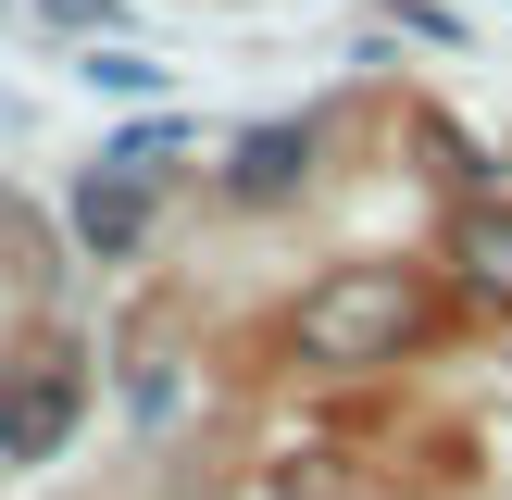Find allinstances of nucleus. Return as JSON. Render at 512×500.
Instances as JSON below:
<instances>
[{"label": "nucleus", "instance_id": "1", "mask_svg": "<svg viewBox=\"0 0 512 500\" xmlns=\"http://www.w3.org/2000/svg\"><path fill=\"white\" fill-rule=\"evenodd\" d=\"M413 338H425V288H413L400 263H338V275H313V288L288 300V350H300V363H325V375L400 363Z\"/></svg>", "mask_w": 512, "mask_h": 500}, {"label": "nucleus", "instance_id": "2", "mask_svg": "<svg viewBox=\"0 0 512 500\" xmlns=\"http://www.w3.org/2000/svg\"><path fill=\"white\" fill-rule=\"evenodd\" d=\"M75 413H88V363H75L63 338L0 375V450H13V463H50V450L75 438Z\"/></svg>", "mask_w": 512, "mask_h": 500}, {"label": "nucleus", "instance_id": "3", "mask_svg": "<svg viewBox=\"0 0 512 500\" xmlns=\"http://www.w3.org/2000/svg\"><path fill=\"white\" fill-rule=\"evenodd\" d=\"M150 188H163V175H125V163H100L88 188H75V238H88L100 263H125V250L150 238Z\"/></svg>", "mask_w": 512, "mask_h": 500}, {"label": "nucleus", "instance_id": "4", "mask_svg": "<svg viewBox=\"0 0 512 500\" xmlns=\"http://www.w3.org/2000/svg\"><path fill=\"white\" fill-rule=\"evenodd\" d=\"M450 263H463L475 313H512V200H475V213L450 225Z\"/></svg>", "mask_w": 512, "mask_h": 500}, {"label": "nucleus", "instance_id": "5", "mask_svg": "<svg viewBox=\"0 0 512 500\" xmlns=\"http://www.w3.org/2000/svg\"><path fill=\"white\" fill-rule=\"evenodd\" d=\"M300 175H313V125H250L225 150V200H288Z\"/></svg>", "mask_w": 512, "mask_h": 500}]
</instances>
